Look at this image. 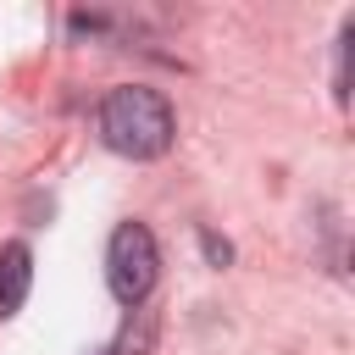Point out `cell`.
<instances>
[{
    "instance_id": "5",
    "label": "cell",
    "mask_w": 355,
    "mask_h": 355,
    "mask_svg": "<svg viewBox=\"0 0 355 355\" xmlns=\"http://www.w3.org/2000/svg\"><path fill=\"white\" fill-rule=\"evenodd\" d=\"M94 355H111V349H94Z\"/></svg>"
},
{
    "instance_id": "2",
    "label": "cell",
    "mask_w": 355,
    "mask_h": 355,
    "mask_svg": "<svg viewBox=\"0 0 355 355\" xmlns=\"http://www.w3.org/2000/svg\"><path fill=\"white\" fill-rule=\"evenodd\" d=\"M161 255H155V233L144 222H122L105 244V283L116 294V305H144L155 288Z\"/></svg>"
},
{
    "instance_id": "4",
    "label": "cell",
    "mask_w": 355,
    "mask_h": 355,
    "mask_svg": "<svg viewBox=\"0 0 355 355\" xmlns=\"http://www.w3.org/2000/svg\"><path fill=\"white\" fill-rule=\"evenodd\" d=\"M205 255H211V261H227V255H233V250H227V244H222V239H211V233H205Z\"/></svg>"
},
{
    "instance_id": "3",
    "label": "cell",
    "mask_w": 355,
    "mask_h": 355,
    "mask_svg": "<svg viewBox=\"0 0 355 355\" xmlns=\"http://www.w3.org/2000/svg\"><path fill=\"white\" fill-rule=\"evenodd\" d=\"M33 288V255L28 244H0V316H17Z\"/></svg>"
},
{
    "instance_id": "1",
    "label": "cell",
    "mask_w": 355,
    "mask_h": 355,
    "mask_svg": "<svg viewBox=\"0 0 355 355\" xmlns=\"http://www.w3.org/2000/svg\"><path fill=\"white\" fill-rule=\"evenodd\" d=\"M172 133H178L172 105H166L155 89H144V83H116V89L100 100V139H105L116 155H128V161H155V155H166V150H172Z\"/></svg>"
}]
</instances>
